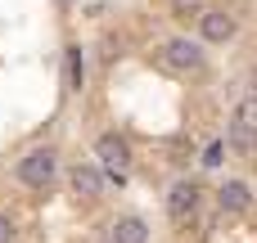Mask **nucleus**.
<instances>
[{
  "label": "nucleus",
  "mask_w": 257,
  "mask_h": 243,
  "mask_svg": "<svg viewBox=\"0 0 257 243\" xmlns=\"http://www.w3.org/2000/svg\"><path fill=\"white\" fill-rule=\"evenodd\" d=\"M95 158L108 167V180L122 185V176H126V167H131V144H126V135H99V140H95Z\"/></svg>",
  "instance_id": "nucleus-1"
},
{
  "label": "nucleus",
  "mask_w": 257,
  "mask_h": 243,
  "mask_svg": "<svg viewBox=\"0 0 257 243\" xmlns=\"http://www.w3.org/2000/svg\"><path fill=\"white\" fill-rule=\"evenodd\" d=\"M54 171H59L54 149H32V153L18 162V180H23V185H32V189H45V185L54 180Z\"/></svg>",
  "instance_id": "nucleus-2"
},
{
  "label": "nucleus",
  "mask_w": 257,
  "mask_h": 243,
  "mask_svg": "<svg viewBox=\"0 0 257 243\" xmlns=\"http://www.w3.org/2000/svg\"><path fill=\"white\" fill-rule=\"evenodd\" d=\"M230 144H239V149L257 144V95L235 104V113H230Z\"/></svg>",
  "instance_id": "nucleus-3"
},
{
  "label": "nucleus",
  "mask_w": 257,
  "mask_h": 243,
  "mask_svg": "<svg viewBox=\"0 0 257 243\" xmlns=\"http://www.w3.org/2000/svg\"><path fill=\"white\" fill-rule=\"evenodd\" d=\"M163 59H167L176 72H199V68H203V50H199L190 36H176V41H167V45H163Z\"/></svg>",
  "instance_id": "nucleus-4"
},
{
  "label": "nucleus",
  "mask_w": 257,
  "mask_h": 243,
  "mask_svg": "<svg viewBox=\"0 0 257 243\" xmlns=\"http://www.w3.org/2000/svg\"><path fill=\"white\" fill-rule=\"evenodd\" d=\"M199 185L194 180H176L172 185V194H167V212H172V221H190L194 216V207H199Z\"/></svg>",
  "instance_id": "nucleus-5"
},
{
  "label": "nucleus",
  "mask_w": 257,
  "mask_h": 243,
  "mask_svg": "<svg viewBox=\"0 0 257 243\" xmlns=\"http://www.w3.org/2000/svg\"><path fill=\"white\" fill-rule=\"evenodd\" d=\"M199 27H203V41L221 45V41L235 36V14H226V9H203V14H199Z\"/></svg>",
  "instance_id": "nucleus-6"
},
{
  "label": "nucleus",
  "mask_w": 257,
  "mask_h": 243,
  "mask_svg": "<svg viewBox=\"0 0 257 243\" xmlns=\"http://www.w3.org/2000/svg\"><path fill=\"white\" fill-rule=\"evenodd\" d=\"M68 189H72V198H81V203H90V198H99V189H104V176L95 171V167H72L68 171Z\"/></svg>",
  "instance_id": "nucleus-7"
},
{
  "label": "nucleus",
  "mask_w": 257,
  "mask_h": 243,
  "mask_svg": "<svg viewBox=\"0 0 257 243\" xmlns=\"http://www.w3.org/2000/svg\"><path fill=\"white\" fill-rule=\"evenodd\" d=\"M108 243H149L145 216H117V221L108 225Z\"/></svg>",
  "instance_id": "nucleus-8"
},
{
  "label": "nucleus",
  "mask_w": 257,
  "mask_h": 243,
  "mask_svg": "<svg viewBox=\"0 0 257 243\" xmlns=\"http://www.w3.org/2000/svg\"><path fill=\"white\" fill-rule=\"evenodd\" d=\"M217 203H221V212H248L253 207V189L244 180H226L217 189Z\"/></svg>",
  "instance_id": "nucleus-9"
},
{
  "label": "nucleus",
  "mask_w": 257,
  "mask_h": 243,
  "mask_svg": "<svg viewBox=\"0 0 257 243\" xmlns=\"http://www.w3.org/2000/svg\"><path fill=\"white\" fill-rule=\"evenodd\" d=\"M68 90H81V45H68Z\"/></svg>",
  "instance_id": "nucleus-10"
},
{
  "label": "nucleus",
  "mask_w": 257,
  "mask_h": 243,
  "mask_svg": "<svg viewBox=\"0 0 257 243\" xmlns=\"http://www.w3.org/2000/svg\"><path fill=\"white\" fill-rule=\"evenodd\" d=\"M14 234H18V230H14V221L0 212V243H14Z\"/></svg>",
  "instance_id": "nucleus-11"
},
{
  "label": "nucleus",
  "mask_w": 257,
  "mask_h": 243,
  "mask_svg": "<svg viewBox=\"0 0 257 243\" xmlns=\"http://www.w3.org/2000/svg\"><path fill=\"white\" fill-rule=\"evenodd\" d=\"M203 162H208V167H217V162H221V144H208V158H203Z\"/></svg>",
  "instance_id": "nucleus-12"
},
{
  "label": "nucleus",
  "mask_w": 257,
  "mask_h": 243,
  "mask_svg": "<svg viewBox=\"0 0 257 243\" xmlns=\"http://www.w3.org/2000/svg\"><path fill=\"white\" fill-rule=\"evenodd\" d=\"M253 95H257V68H253Z\"/></svg>",
  "instance_id": "nucleus-13"
}]
</instances>
